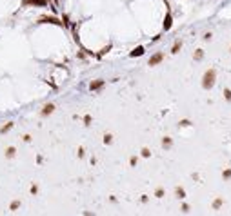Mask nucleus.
I'll use <instances>...</instances> for the list:
<instances>
[{
  "label": "nucleus",
  "mask_w": 231,
  "mask_h": 216,
  "mask_svg": "<svg viewBox=\"0 0 231 216\" xmlns=\"http://www.w3.org/2000/svg\"><path fill=\"white\" fill-rule=\"evenodd\" d=\"M215 80H217V71L215 69H208L204 76H202V87L204 89H211L215 86Z\"/></svg>",
  "instance_id": "1"
},
{
  "label": "nucleus",
  "mask_w": 231,
  "mask_h": 216,
  "mask_svg": "<svg viewBox=\"0 0 231 216\" xmlns=\"http://www.w3.org/2000/svg\"><path fill=\"white\" fill-rule=\"evenodd\" d=\"M38 22H40V24H47V22H49V24H57V26L62 24V22L58 20V18H55V16H40Z\"/></svg>",
  "instance_id": "2"
},
{
  "label": "nucleus",
  "mask_w": 231,
  "mask_h": 216,
  "mask_svg": "<svg viewBox=\"0 0 231 216\" xmlns=\"http://www.w3.org/2000/svg\"><path fill=\"white\" fill-rule=\"evenodd\" d=\"M164 60V54L162 53H157V54H153L151 58H149V65H157V64H160Z\"/></svg>",
  "instance_id": "3"
},
{
  "label": "nucleus",
  "mask_w": 231,
  "mask_h": 216,
  "mask_svg": "<svg viewBox=\"0 0 231 216\" xmlns=\"http://www.w3.org/2000/svg\"><path fill=\"white\" fill-rule=\"evenodd\" d=\"M102 86H104V80H95V82L89 84V89H91V91H96V89H100Z\"/></svg>",
  "instance_id": "4"
},
{
  "label": "nucleus",
  "mask_w": 231,
  "mask_h": 216,
  "mask_svg": "<svg viewBox=\"0 0 231 216\" xmlns=\"http://www.w3.org/2000/svg\"><path fill=\"white\" fill-rule=\"evenodd\" d=\"M171 24H173V18H171V15H166V18H164V31H168V29H171Z\"/></svg>",
  "instance_id": "5"
},
{
  "label": "nucleus",
  "mask_w": 231,
  "mask_h": 216,
  "mask_svg": "<svg viewBox=\"0 0 231 216\" xmlns=\"http://www.w3.org/2000/svg\"><path fill=\"white\" fill-rule=\"evenodd\" d=\"M53 111H55V106H53V104H47V106H44L42 115H44V116H47V115H51Z\"/></svg>",
  "instance_id": "6"
},
{
  "label": "nucleus",
  "mask_w": 231,
  "mask_h": 216,
  "mask_svg": "<svg viewBox=\"0 0 231 216\" xmlns=\"http://www.w3.org/2000/svg\"><path fill=\"white\" fill-rule=\"evenodd\" d=\"M140 54H144V47H142V45L137 47V49H133V51L129 53V56H133V58H135V56H140Z\"/></svg>",
  "instance_id": "7"
},
{
  "label": "nucleus",
  "mask_w": 231,
  "mask_h": 216,
  "mask_svg": "<svg viewBox=\"0 0 231 216\" xmlns=\"http://www.w3.org/2000/svg\"><path fill=\"white\" fill-rule=\"evenodd\" d=\"M180 47H182V42H177L175 45H173V49H171V53H173V54H177V53L180 51Z\"/></svg>",
  "instance_id": "8"
},
{
  "label": "nucleus",
  "mask_w": 231,
  "mask_h": 216,
  "mask_svg": "<svg viewBox=\"0 0 231 216\" xmlns=\"http://www.w3.org/2000/svg\"><path fill=\"white\" fill-rule=\"evenodd\" d=\"M202 56H204V51H202V49H197L193 58H195V60H202Z\"/></svg>",
  "instance_id": "9"
},
{
  "label": "nucleus",
  "mask_w": 231,
  "mask_h": 216,
  "mask_svg": "<svg viewBox=\"0 0 231 216\" xmlns=\"http://www.w3.org/2000/svg\"><path fill=\"white\" fill-rule=\"evenodd\" d=\"M162 145H164L166 149H169V147H171V138H169V136H166V138L162 140Z\"/></svg>",
  "instance_id": "10"
},
{
  "label": "nucleus",
  "mask_w": 231,
  "mask_h": 216,
  "mask_svg": "<svg viewBox=\"0 0 231 216\" xmlns=\"http://www.w3.org/2000/svg\"><path fill=\"white\" fill-rule=\"evenodd\" d=\"M15 147H7V151H6V156H7V158H13V156H15Z\"/></svg>",
  "instance_id": "11"
},
{
  "label": "nucleus",
  "mask_w": 231,
  "mask_h": 216,
  "mask_svg": "<svg viewBox=\"0 0 231 216\" xmlns=\"http://www.w3.org/2000/svg\"><path fill=\"white\" fill-rule=\"evenodd\" d=\"M175 193H177L179 198H186V193H184V189H182V187H177V191H175Z\"/></svg>",
  "instance_id": "12"
},
{
  "label": "nucleus",
  "mask_w": 231,
  "mask_h": 216,
  "mask_svg": "<svg viewBox=\"0 0 231 216\" xmlns=\"http://www.w3.org/2000/svg\"><path fill=\"white\" fill-rule=\"evenodd\" d=\"M224 98H226L228 102H231V91L229 89H224Z\"/></svg>",
  "instance_id": "13"
},
{
  "label": "nucleus",
  "mask_w": 231,
  "mask_h": 216,
  "mask_svg": "<svg viewBox=\"0 0 231 216\" xmlns=\"http://www.w3.org/2000/svg\"><path fill=\"white\" fill-rule=\"evenodd\" d=\"M29 2L37 4V6H46V4H47V0H29Z\"/></svg>",
  "instance_id": "14"
},
{
  "label": "nucleus",
  "mask_w": 231,
  "mask_h": 216,
  "mask_svg": "<svg viewBox=\"0 0 231 216\" xmlns=\"http://www.w3.org/2000/svg\"><path fill=\"white\" fill-rule=\"evenodd\" d=\"M11 127H13V122H9V124H6V125L2 127V133H7V131H9Z\"/></svg>",
  "instance_id": "15"
},
{
  "label": "nucleus",
  "mask_w": 231,
  "mask_h": 216,
  "mask_svg": "<svg viewBox=\"0 0 231 216\" xmlns=\"http://www.w3.org/2000/svg\"><path fill=\"white\" fill-rule=\"evenodd\" d=\"M220 205H222V200H220V198L213 202V209H219V207H220Z\"/></svg>",
  "instance_id": "16"
},
{
  "label": "nucleus",
  "mask_w": 231,
  "mask_h": 216,
  "mask_svg": "<svg viewBox=\"0 0 231 216\" xmlns=\"http://www.w3.org/2000/svg\"><path fill=\"white\" fill-rule=\"evenodd\" d=\"M149 154H151V151H149L147 147H144V149H142V156H144V158H147Z\"/></svg>",
  "instance_id": "17"
},
{
  "label": "nucleus",
  "mask_w": 231,
  "mask_h": 216,
  "mask_svg": "<svg viewBox=\"0 0 231 216\" xmlns=\"http://www.w3.org/2000/svg\"><path fill=\"white\" fill-rule=\"evenodd\" d=\"M18 207H20V202H13V204H11V211H17Z\"/></svg>",
  "instance_id": "18"
},
{
  "label": "nucleus",
  "mask_w": 231,
  "mask_h": 216,
  "mask_svg": "<svg viewBox=\"0 0 231 216\" xmlns=\"http://www.w3.org/2000/svg\"><path fill=\"white\" fill-rule=\"evenodd\" d=\"M222 176H224L226 180H228V178H231V169H226V171H224V174H222Z\"/></svg>",
  "instance_id": "19"
},
{
  "label": "nucleus",
  "mask_w": 231,
  "mask_h": 216,
  "mask_svg": "<svg viewBox=\"0 0 231 216\" xmlns=\"http://www.w3.org/2000/svg\"><path fill=\"white\" fill-rule=\"evenodd\" d=\"M111 140H113V136H111V134H106V136H104V142H106V143H111Z\"/></svg>",
  "instance_id": "20"
},
{
  "label": "nucleus",
  "mask_w": 231,
  "mask_h": 216,
  "mask_svg": "<svg viewBox=\"0 0 231 216\" xmlns=\"http://www.w3.org/2000/svg\"><path fill=\"white\" fill-rule=\"evenodd\" d=\"M155 195H157V198H162V196H164V189H157Z\"/></svg>",
  "instance_id": "21"
},
{
  "label": "nucleus",
  "mask_w": 231,
  "mask_h": 216,
  "mask_svg": "<svg viewBox=\"0 0 231 216\" xmlns=\"http://www.w3.org/2000/svg\"><path fill=\"white\" fill-rule=\"evenodd\" d=\"M180 125L186 127V125H191V122H189V120H180Z\"/></svg>",
  "instance_id": "22"
},
{
  "label": "nucleus",
  "mask_w": 231,
  "mask_h": 216,
  "mask_svg": "<svg viewBox=\"0 0 231 216\" xmlns=\"http://www.w3.org/2000/svg\"><path fill=\"white\" fill-rule=\"evenodd\" d=\"M182 213H189V205H188V204H184V205H182Z\"/></svg>",
  "instance_id": "23"
},
{
  "label": "nucleus",
  "mask_w": 231,
  "mask_h": 216,
  "mask_svg": "<svg viewBox=\"0 0 231 216\" xmlns=\"http://www.w3.org/2000/svg\"><path fill=\"white\" fill-rule=\"evenodd\" d=\"M129 163H131V165H137V158H135V156H133V158H131V160H129Z\"/></svg>",
  "instance_id": "24"
}]
</instances>
